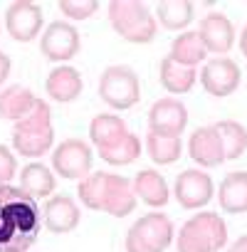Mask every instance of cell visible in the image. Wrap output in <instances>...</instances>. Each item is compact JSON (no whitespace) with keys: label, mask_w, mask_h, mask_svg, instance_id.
I'll use <instances>...</instances> for the list:
<instances>
[{"label":"cell","mask_w":247,"mask_h":252,"mask_svg":"<svg viewBox=\"0 0 247 252\" xmlns=\"http://www.w3.org/2000/svg\"><path fill=\"white\" fill-rule=\"evenodd\" d=\"M42 230V213L23 188L0 186V252H28Z\"/></svg>","instance_id":"obj_1"},{"label":"cell","mask_w":247,"mask_h":252,"mask_svg":"<svg viewBox=\"0 0 247 252\" xmlns=\"http://www.w3.org/2000/svg\"><path fill=\"white\" fill-rule=\"evenodd\" d=\"M77 193L87 208L104 210L114 218H124L136 208V193L131 183L114 173H92L82 178Z\"/></svg>","instance_id":"obj_2"},{"label":"cell","mask_w":247,"mask_h":252,"mask_svg":"<svg viewBox=\"0 0 247 252\" xmlns=\"http://www.w3.org/2000/svg\"><path fill=\"white\" fill-rule=\"evenodd\" d=\"M52 141H55V129H52V111L50 106L37 99L35 109L15 121V129H13V146L18 154L23 156H30V158H37L42 154H47L52 149Z\"/></svg>","instance_id":"obj_3"},{"label":"cell","mask_w":247,"mask_h":252,"mask_svg":"<svg viewBox=\"0 0 247 252\" xmlns=\"http://www.w3.org/2000/svg\"><path fill=\"white\" fill-rule=\"evenodd\" d=\"M109 20L116 35H121L126 42L146 45L156 37V18L136 0H114L109 5Z\"/></svg>","instance_id":"obj_4"},{"label":"cell","mask_w":247,"mask_h":252,"mask_svg":"<svg viewBox=\"0 0 247 252\" xmlns=\"http://www.w3.org/2000/svg\"><path fill=\"white\" fill-rule=\"evenodd\" d=\"M225 242L227 225L217 213H198L178 232V252H217Z\"/></svg>","instance_id":"obj_5"},{"label":"cell","mask_w":247,"mask_h":252,"mask_svg":"<svg viewBox=\"0 0 247 252\" xmlns=\"http://www.w3.org/2000/svg\"><path fill=\"white\" fill-rule=\"evenodd\" d=\"M173 242V222L163 213L139 218L126 235V252H163Z\"/></svg>","instance_id":"obj_6"},{"label":"cell","mask_w":247,"mask_h":252,"mask_svg":"<svg viewBox=\"0 0 247 252\" xmlns=\"http://www.w3.org/2000/svg\"><path fill=\"white\" fill-rule=\"evenodd\" d=\"M99 96L111 109L136 106L141 99V84H139L136 72L124 64H114V67L104 69V74L99 79Z\"/></svg>","instance_id":"obj_7"},{"label":"cell","mask_w":247,"mask_h":252,"mask_svg":"<svg viewBox=\"0 0 247 252\" xmlns=\"http://www.w3.org/2000/svg\"><path fill=\"white\" fill-rule=\"evenodd\" d=\"M52 168L62 178H87L92 168V149L82 139H67L62 141L52 154Z\"/></svg>","instance_id":"obj_8"},{"label":"cell","mask_w":247,"mask_h":252,"mask_svg":"<svg viewBox=\"0 0 247 252\" xmlns=\"http://www.w3.org/2000/svg\"><path fill=\"white\" fill-rule=\"evenodd\" d=\"M40 50L47 60L52 62H67L79 52V32L74 25L64 23V20H55L52 25H47Z\"/></svg>","instance_id":"obj_9"},{"label":"cell","mask_w":247,"mask_h":252,"mask_svg":"<svg viewBox=\"0 0 247 252\" xmlns=\"http://www.w3.org/2000/svg\"><path fill=\"white\" fill-rule=\"evenodd\" d=\"M188 124V109L168 96V99H158L151 111H149V129L151 134H158V136H181L183 129Z\"/></svg>","instance_id":"obj_10"},{"label":"cell","mask_w":247,"mask_h":252,"mask_svg":"<svg viewBox=\"0 0 247 252\" xmlns=\"http://www.w3.org/2000/svg\"><path fill=\"white\" fill-rule=\"evenodd\" d=\"M203 89L213 96H230L240 87V67L230 57H215L203 67Z\"/></svg>","instance_id":"obj_11"},{"label":"cell","mask_w":247,"mask_h":252,"mask_svg":"<svg viewBox=\"0 0 247 252\" xmlns=\"http://www.w3.org/2000/svg\"><path fill=\"white\" fill-rule=\"evenodd\" d=\"M173 193H176V200L185 210H195V208H203V205L210 203V198H213V181L203 171H183L176 178Z\"/></svg>","instance_id":"obj_12"},{"label":"cell","mask_w":247,"mask_h":252,"mask_svg":"<svg viewBox=\"0 0 247 252\" xmlns=\"http://www.w3.org/2000/svg\"><path fill=\"white\" fill-rule=\"evenodd\" d=\"M8 35L18 42H30L42 30V10L35 3H13L5 15Z\"/></svg>","instance_id":"obj_13"},{"label":"cell","mask_w":247,"mask_h":252,"mask_svg":"<svg viewBox=\"0 0 247 252\" xmlns=\"http://www.w3.org/2000/svg\"><path fill=\"white\" fill-rule=\"evenodd\" d=\"M188 154L195 163L205 166V168H215L225 161V151H222V141L215 131V126H200L190 134L188 141Z\"/></svg>","instance_id":"obj_14"},{"label":"cell","mask_w":247,"mask_h":252,"mask_svg":"<svg viewBox=\"0 0 247 252\" xmlns=\"http://www.w3.org/2000/svg\"><path fill=\"white\" fill-rule=\"evenodd\" d=\"M205 50L215 52V55H225L230 52L232 42H235V28L232 23L222 15V13H210L203 18L200 30H198Z\"/></svg>","instance_id":"obj_15"},{"label":"cell","mask_w":247,"mask_h":252,"mask_svg":"<svg viewBox=\"0 0 247 252\" xmlns=\"http://www.w3.org/2000/svg\"><path fill=\"white\" fill-rule=\"evenodd\" d=\"M79 225V208L67 195H55L45 205V227L55 235H67Z\"/></svg>","instance_id":"obj_16"},{"label":"cell","mask_w":247,"mask_h":252,"mask_svg":"<svg viewBox=\"0 0 247 252\" xmlns=\"http://www.w3.org/2000/svg\"><path fill=\"white\" fill-rule=\"evenodd\" d=\"M126 134H129V129H126V124H124V119H119L114 114H99L89 124V139L99 151L116 146Z\"/></svg>","instance_id":"obj_17"},{"label":"cell","mask_w":247,"mask_h":252,"mask_svg":"<svg viewBox=\"0 0 247 252\" xmlns=\"http://www.w3.org/2000/svg\"><path fill=\"white\" fill-rule=\"evenodd\" d=\"M217 198L225 213H247V171L227 173L220 183Z\"/></svg>","instance_id":"obj_18"},{"label":"cell","mask_w":247,"mask_h":252,"mask_svg":"<svg viewBox=\"0 0 247 252\" xmlns=\"http://www.w3.org/2000/svg\"><path fill=\"white\" fill-rule=\"evenodd\" d=\"M35 104H37V96L28 87L13 84L5 92H0V119L20 121L35 109Z\"/></svg>","instance_id":"obj_19"},{"label":"cell","mask_w":247,"mask_h":252,"mask_svg":"<svg viewBox=\"0 0 247 252\" xmlns=\"http://www.w3.org/2000/svg\"><path fill=\"white\" fill-rule=\"evenodd\" d=\"M47 94L60 101V104H69L82 94V77L74 67H57L50 72L47 77Z\"/></svg>","instance_id":"obj_20"},{"label":"cell","mask_w":247,"mask_h":252,"mask_svg":"<svg viewBox=\"0 0 247 252\" xmlns=\"http://www.w3.org/2000/svg\"><path fill=\"white\" fill-rule=\"evenodd\" d=\"M131 188H134L136 198H141V200H144L146 205H151V208H161V205H166L168 198H171L163 176L156 173V171H139Z\"/></svg>","instance_id":"obj_21"},{"label":"cell","mask_w":247,"mask_h":252,"mask_svg":"<svg viewBox=\"0 0 247 252\" xmlns=\"http://www.w3.org/2000/svg\"><path fill=\"white\" fill-rule=\"evenodd\" d=\"M20 188L35 200L45 198L55 190V176L45 163H30L20 173Z\"/></svg>","instance_id":"obj_22"},{"label":"cell","mask_w":247,"mask_h":252,"mask_svg":"<svg viewBox=\"0 0 247 252\" xmlns=\"http://www.w3.org/2000/svg\"><path fill=\"white\" fill-rule=\"evenodd\" d=\"M168 57L173 62L183 64V67H195L205 57V45H203V40H200L198 32H183V35H178L173 40Z\"/></svg>","instance_id":"obj_23"},{"label":"cell","mask_w":247,"mask_h":252,"mask_svg":"<svg viewBox=\"0 0 247 252\" xmlns=\"http://www.w3.org/2000/svg\"><path fill=\"white\" fill-rule=\"evenodd\" d=\"M195 67H183L178 62H173L171 57H166L161 62V84L166 87V92L171 94H183L195 84Z\"/></svg>","instance_id":"obj_24"},{"label":"cell","mask_w":247,"mask_h":252,"mask_svg":"<svg viewBox=\"0 0 247 252\" xmlns=\"http://www.w3.org/2000/svg\"><path fill=\"white\" fill-rule=\"evenodd\" d=\"M215 131L222 141V151H225V161H235L245 154L247 149V131L242 129V124L237 121H220L215 124Z\"/></svg>","instance_id":"obj_25"},{"label":"cell","mask_w":247,"mask_h":252,"mask_svg":"<svg viewBox=\"0 0 247 252\" xmlns=\"http://www.w3.org/2000/svg\"><path fill=\"white\" fill-rule=\"evenodd\" d=\"M156 15L163 28L168 30H183L185 25L193 23V3H183V0H163L156 8Z\"/></svg>","instance_id":"obj_26"},{"label":"cell","mask_w":247,"mask_h":252,"mask_svg":"<svg viewBox=\"0 0 247 252\" xmlns=\"http://www.w3.org/2000/svg\"><path fill=\"white\" fill-rule=\"evenodd\" d=\"M181 136H158V134H149L146 136V151L151 156V161L168 166L176 163L181 158Z\"/></svg>","instance_id":"obj_27"},{"label":"cell","mask_w":247,"mask_h":252,"mask_svg":"<svg viewBox=\"0 0 247 252\" xmlns=\"http://www.w3.org/2000/svg\"><path fill=\"white\" fill-rule=\"evenodd\" d=\"M99 156L111 166H129L141 156V141L134 134H126L116 146H111L106 151H99Z\"/></svg>","instance_id":"obj_28"},{"label":"cell","mask_w":247,"mask_h":252,"mask_svg":"<svg viewBox=\"0 0 247 252\" xmlns=\"http://www.w3.org/2000/svg\"><path fill=\"white\" fill-rule=\"evenodd\" d=\"M57 8H60L62 15H67L72 20H87V18L96 15L99 3L96 0H62Z\"/></svg>","instance_id":"obj_29"},{"label":"cell","mask_w":247,"mask_h":252,"mask_svg":"<svg viewBox=\"0 0 247 252\" xmlns=\"http://www.w3.org/2000/svg\"><path fill=\"white\" fill-rule=\"evenodd\" d=\"M15 171H18V161H15V156L10 154L8 146L0 144V186H8L10 178L15 176Z\"/></svg>","instance_id":"obj_30"},{"label":"cell","mask_w":247,"mask_h":252,"mask_svg":"<svg viewBox=\"0 0 247 252\" xmlns=\"http://www.w3.org/2000/svg\"><path fill=\"white\" fill-rule=\"evenodd\" d=\"M8 74H10V57L5 52H0V87L5 84Z\"/></svg>","instance_id":"obj_31"},{"label":"cell","mask_w":247,"mask_h":252,"mask_svg":"<svg viewBox=\"0 0 247 252\" xmlns=\"http://www.w3.org/2000/svg\"><path fill=\"white\" fill-rule=\"evenodd\" d=\"M227 252H247V235H242L240 240H235L232 247H230Z\"/></svg>","instance_id":"obj_32"},{"label":"cell","mask_w":247,"mask_h":252,"mask_svg":"<svg viewBox=\"0 0 247 252\" xmlns=\"http://www.w3.org/2000/svg\"><path fill=\"white\" fill-rule=\"evenodd\" d=\"M240 50H242V55L247 57V25L242 28V35H240Z\"/></svg>","instance_id":"obj_33"}]
</instances>
